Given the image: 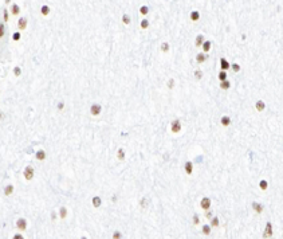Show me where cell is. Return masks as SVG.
Returning <instances> with one entry per match:
<instances>
[{
  "label": "cell",
  "instance_id": "6da1fadb",
  "mask_svg": "<svg viewBox=\"0 0 283 239\" xmlns=\"http://www.w3.org/2000/svg\"><path fill=\"white\" fill-rule=\"evenodd\" d=\"M23 175H24L26 180H32V177H34V175H35V171H34V168H32L31 165H28V167H26V168H24Z\"/></svg>",
  "mask_w": 283,
  "mask_h": 239
},
{
  "label": "cell",
  "instance_id": "7a4b0ae2",
  "mask_svg": "<svg viewBox=\"0 0 283 239\" xmlns=\"http://www.w3.org/2000/svg\"><path fill=\"white\" fill-rule=\"evenodd\" d=\"M170 129H172L173 133H179L181 130V121L179 118H176L172 121V124H170Z\"/></svg>",
  "mask_w": 283,
  "mask_h": 239
},
{
  "label": "cell",
  "instance_id": "3957f363",
  "mask_svg": "<svg viewBox=\"0 0 283 239\" xmlns=\"http://www.w3.org/2000/svg\"><path fill=\"white\" fill-rule=\"evenodd\" d=\"M101 110H102V106L99 105V104H94V105H91V107H90L91 116H99V114H101Z\"/></svg>",
  "mask_w": 283,
  "mask_h": 239
},
{
  "label": "cell",
  "instance_id": "277c9868",
  "mask_svg": "<svg viewBox=\"0 0 283 239\" xmlns=\"http://www.w3.org/2000/svg\"><path fill=\"white\" fill-rule=\"evenodd\" d=\"M16 227H17L19 230L24 231V230L27 228V222H26V219H23V218L17 219V220H16Z\"/></svg>",
  "mask_w": 283,
  "mask_h": 239
},
{
  "label": "cell",
  "instance_id": "5b68a950",
  "mask_svg": "<svg viewBox=\"0 0 283 239\" xmlns=\"http://www.w3.org/2000/svg\"><path fill=\"white\" fill-rule=\"evenodd\" d=\"M263 236L264 238H271V236H272V224H271V223L266 224V230H264Z\"/></svg>",
  "mask_w": 283,
  "mask_h": 239
},
{
  "label": "cell",
  "instance_id": "8992f818",
  "mask_svg": "<svg viewBox=\"0 0 283 239\" xmlns=\"http://www.w3.org/2000/svg\"><path fill=\"white\" fill-rule=\"evenodd\" d=\"M200 206H201L203 210H209V208H211V199L209 198H204L201 201H200Z\"/></svg>",
  "mask_w": 283,
  "mask_h": 239
},
{
  "label": "cell",
  "instance_id": "52a82bcc",
  "mask_svg": "<svg viewBox=\"0 0 283 239\" xmlns=\"http://www.w3.org/2000/svg\"><path fill=\"white\" fill-rule=\"evenodd\" d=\"M17 28L20 30V31H23V30L27 28V19L26 17H20L19 22H17Z\"/></svg>",
  "mask_w": 283,
  "mask_h": 239
},
{
  "label": "cell",
  "instance_id": "ba28073f",
  "mask_svg": "<svg viewBox=\"0 0 283 239\" xmlns=\"http://www.w3.org/2000/svg\"><path fill=\"white\" fill-rule=\"evenodd\" d=\"M220 66H221V70L227 71L229 67H231V65L227 62V59H226V58H221V59H220Z\"/></svg>",
  "mask_w": 283,
  "mask_h": 239
},
{
  "label": "cell",
  "instance_id": "9c48e42d",
  "mask_svg": "<svg viewBox=\"0 0 283 239\" xmlns=\"http://www.w3.org/2000/svg\"><path fill=\"white\" fill-rule=\"evenodd\" d=\"M19 12H20L19 4H12V5H11V14H12L14 16H17V15H19Z\"/></svg>",
  "mask_w": 283,
  "mask_h": 239
},
{
  "label": "cell",
  "instance_id": "30bf717a",
  "mask_svg": "<svg viewBox=\"0 0 283 239\" xmlns=\"http://www.w3.org/2000/svg\"><path fill=\"white\" fill-rule=\"evenodd\" d=\"M36 160H39V161H44L46 160V152L43 151V149H39V151L36 152Z\"/></svg>",
  "mask_w": 283,
  "mask_h": 239
},
{
  "label": "cell",
  "instance_id": "8fae6325",
  "mask_svg": "<svg viewBox=\"0 0 283 239\" xmlns=\"http://www.w3.org/2000/svg\"><path fill=\"white\" fill-rule=\"evenodd\" d=\"M185 172L188 173V175H192V172H193V164H192V161H187V163H185Z\"/></svg>",
  "mask_w": 283,
  "mask_h": 239
},
{
  "label": "cell",
  "instance_id": "7c38bea8",
  "mask_svg": "<svg viewBox=\"0 0 283 239\" xmlns=\"http://www.w3.org/2000/svg\"><path fill=\"white\" fill-rule=\"evenodd\" d=\"M12 192H14V186H12V184L5 186V188H4V195H5V196H9Z\"/></svg>",
  "mask_w": 283,
  "mask_h": 239
},
{
  "label": "cell",
  "instance_id": "4fadbf2b",
  "mask_svg": "<svg viewBox=\"0 0 283 239\" xmlns=\"http://www.w3.org/2000/svg\"><path fill=\"white\" fill-rule=\"evenodd\" d=\"M252 207H253V210H255L258 214H260L262 211H263V204H260V203H252Z\"/></svg>",
  "mask_w": 283,
  "mask_h": 239
},
{
  "label": "cell",
  "instance_id": "5bb4252c",
  "mask_svg": "<svg viewBox=\"0 0 283 239\" xmlns=\"http://www.w3.org/2000/svg\"><path fill=\"white\" fill-rule=\"evenodd\" d=\"M201 46H203V50H204V52H208V51L211 50V47H212V42H209V40H205Z\"/></svg>",
  "mask_w": 283,
  "mask_h": 239
},
{
  "label": "cell",
  "instance_id": "9a60e30c",
  "mask_svg": "<svg viewBox=\"0 0 283 239\" xmlns=\"http://www.w3.org/2000/svg\"><path fill=\"white\" fill-rule=\"evenodd\" d=\"M221 125H223V126H229V125H231V118H229L228 116L221 117Z\"/></svg>",
  "mask_w": 283,
  "mask_h": 239
},
{
  "label": "cell",
  "instance_id": "2e32d148",
  "mask_svg": "<svg viewBox=\"0 0 283 239\" xmlns=\"http://www.w3.org/2000/svg\"><path fill=\"white\" fill-rule=\"evenodd\" d=\"M91 203H93V206L95 208H98L99 206H101V198H99V196H94V198L91 199Z\"/></svg>",
  "mask_w": 283,
  "mask_h": 239
},
{
  "label": "cell",
  "instance_id": "e0dca14e",
  "mask_svg": "<svg viewBox=\"0 0 283 239\" xmlns=\"http://www.w3.org/2000/svg\"><path fill=\"white\" fill-rule=\"evenodd\" d=\"M40 14H42L43 16H47L50 14V7L48 5H42V7H40Z\"/></svg>",
  "mask_w": 283,
  "mask_h": 239
},
{
  "label": "cell",
  "instance_id": "ac0fdd59",
  "mask_svg": "<svg viewBox=\"0 0 283 239\" xmlns=\"http://www.w3.org/2000/svg\"><path fill=\"white\" fill-rule=\"evenodd\" d=\"M204 43V35H197L196 36V42H194V44H196L197 47H200Z\"/></svg>",
  "mask_w": 283,
  "mask_h": 239
},
{
  "label": "cell",
  "instance_id": "d6986e66",
  "mask_svg": "<svg viewBox=\"0 0 283 239\" xmlns=\"http://www.w3.org/2000/svg\"><path fill=\"white\" fill-rule=\"evenodd\" d=\"M117 157H118L120 161H123V160H125V151H123L122 148L118 149V152H117Z\"/></svg>",
  "mask_w": 283,
  "mask_h": 239
},
{
  "label": "cell",
  "instance_id": "ffe728a7",
  "mask_svg": "<svg viewBox=\"0 0 283 239\" xmlns=\"http://www.w3.org/2000/svg\"><path fill=\"white\" fill-rule=\"evenodd\" d=\"M255 107H256V110L263 112V110H264V107H266V105H264L263 101H258V102L255 104Z\"/></svg>",
  "mask_w": 283,
  "mask_h": 239
},
{
  "label": "cell",
  "instance_id": "44dd1931",
  "mask_svg": "<svg viewBox=\"0 0 283 239\" xmlns=\"http://www.w3.org/2000/svg\"><path fill=\"white\" fill-rule=\"evenodd\" d=\"M67 216V208L66 207H61V210H59V218L61 219H64Z\"/></svg>",
  "mask_w": 283,
  "mask_h": 239
},
{
  "label": "cell",
  "instance_id": "7402d4cb",
  "mask_svg": "<svg viewBox=\"0 0 283 239\" xmlns=\"http://www.w3.org/2000/svg\"><path fill=\"white\" fill-rule=\"evenodd\" d=\"M191 19L193 20V22H197L199 19H200V14L197 12V11H193V12H191Z\"/></svg>",
  "mask_w": 283,
  "mask_h": 239
},
{
  "label": "cell",
  "instance_id": "603a6c76",
  "mask_svg": "<svg viewBox=\"0 0 283 239\" xmlns=\"http://www.w3.org/2000/svg\"><path fill=\"white\" fill-rule=\"evenodd\" d=\"M122 23L123 24H130V16H129L128 14H123V16H122Z\"/></svg>",
  "mask_w": 283,
  "mask_h": 239
},
{
  "label": "cell",
  "instance_id": "cb8c5ba5",
  "mask_svg": "<svg viewBox=\"0 0 283 239\" xmlns=\"http://www.w3.org/2000/svg\"><path fill=\"white\" fill-rule=\"evenodd\" d=\"M229 86H231V83H229L227 79H226V81H221V83H220V87L223 89V90H227V89H229Z\"/></svg>",
  "mask_w": 283,
  "mask_h": 239
},
{
  "label": "cell",
  "instance_id": "d4e9b609",
  "mask_svg": "<svg viewBox=\"0 0 283 239\" xmlns=\"http://www.w3.org/2000/svg\"><path fill=\"white\" fill-rule=\"evenodd\" d=\"M205 59H207V57L204 55V54H197V57H196V61H197V63H203Z\"/></svg>",
  "mask_w": 283,
  "mask_h": 239
},
{
  "label": "cell",
  "instance_id": "484cf974",
  "mask_svg": "<svg viewBox=\"0 0 283 239\" xmlns=\"http://www.w3.org/2000/svg\"><path fill=\"white\" fill-rule=\"evenodd\" d=\"M259 187H260V189H263V191H266V189L268 188V183H267L266 180H262L260 183H259Z\"/></svg>",
  "mask_w": 283,
  "mask_h": 239
},
{
  "label": "cell",
  "instance_id": "4316f807",
  "mask_svg": "<svg viewBox=\"0 0 283 239\" xmlns=\"http://www.w3.org/2000/svg\"><path fill=\"white\" fill-rule=\"evenodd\" d=\"M149 24H150V23H149L148 19H142V20H141V28H144V30H145V28H148Z\"/></svg>",
  "mask_w": 283,
  "mask_h": 239
},
{
  "label": "cell",
  "instance_id": "83f0119b",
  "mask_svg": "<svg viewBox=\"0 0 283 239\" xmlns=\"http://www.w3.org/2000/svg\"><path fill=\"white\" fill-rule=\"evenodd\" d=\"M148 12H149V8L146 7V5H142V7L140 8V14L141 15H148Z\"/></svg>",
  "mask_w": 283,
  "mask_h": 239
},
{
  "label": "cell",
  "instance_id": "f1b7e54d",
  "mask_svg": "<svg viewBox=\"0 0 283 239\" xmlns=\"http://www.w3.org/2000/svg\"><path fill=\"white\" fill-rule=\"evenodd\" d=\"M203 234L204 235H209L211 234V227L209 226H205V224L203 226Z\"/></svg>",
  "mask_w": 283,
  "mask_h": 239
},
{
  "label": "cell",
  "instance_id": "f546056e",
  "mask_svg": "<svg viewBox=\"0 0 283 239\" xmlns=\"http://www.w3.org/2000/svg\"><path fill=\"white\" fill-rule=\"evenodd\" d=\"M211 226L212 227H217L219 226V218H212V220H211Z\"/></svg>",
  "mask_w": 283,
  "mask_h": 239
},
{
  "label": "cell",
  "instance_id": "4dcf8cb0",
  "mask_svg": "<svg viewBox=\"0 0 283 239\" xmlns=\"http://www.w3.org/2000/svg\"><path fill=\"white\" fill-rule=\"evenodd\" d=\"M219 79H220V81H226V79H227V73H226L224 70L220 71V74H219Z\"/></svg>",
  "mask_w": 283,
  "mask_h": 239
},
{
  "label": "cell",
  "instance_id": "1f68e13d",
  "mask_svg": "<svg viewBox=\"0 0 283 239\" xmlns=\"http://www.w3.org/2000/svg\"><path fill=\"white\" fill-rule=\"evenodd\" d=\"M168 50H169V43H167V42H165V43L161 44V51H162V52H168Z\"/></svg>",
  "mask_w": 283,
  "mask_h": 239
},
{
  "label": "cell",
  "instance_id": "d6a6232c",
  "mask_svg": "<svg viewBox=\"0 0 283 239\" xmlns=\"http://www.w3.org/2000/svg\"><path fill=\"white\" fill-rule=\"evenodd\" d=\"M201 77H203V71L201 70H196V71H194V78H196V79H201Z\"/></svg>",
  "mask_w": 283,
  "mask_h": 239
},
{
  "label": "cell",
  "instance_id": "836d02e7",
  "mask_svg": "<svg viewBox=\"0 0 283 239\" xmlns=\"http://www.w3.org/2000/svg\"><path fill=\"white\" fill-rule=\"evenodd\" d=\"M5 34V27H4V23H0V38H3Z\"/></svg>",
  "mask_w": 283,
  "mask_h": 239
},
{
  "label": "cell",
  "instance_id": "e575fe53",
  "mask_svg": "<svg viewBox=\"0 0 283 239\" xmlns=\"http://www.w3.org/2000/svg\"><path fill=\"white\" fill-rule=\"evenodd\" d=\"M14 74H15V77H19V75L22 74V69H20L19 66H16V67L14 69Z\"/></svg>",
  "mask_w": 283,
  "mask_h": 239
},
{
  "label": "cell",
  "instance_id": "d590c367",
  "mask_svg": "<svg viewBox=\"0 0 283 239\" xmlns=\"http://www.w3.org/2000/svg\"><path fill=\"white\" fill-rule=\"evenodd\" d=\"M140 204H141V207H142V208H146V207H148V199L144 198L142 200L140 201Z\"/></svg>",
  "mask_w": 283,
  "mask_h": 239
},
{
  "label": "cell",
  "instance_id": "8d00e7d4",
  "mask_svg": "<svg viewBox=\"0 0 283 239\" xmlns=\"http://www.w3.org/2000/svg\"><path fill=\"white\" fill-rule=\"evenodd\" d=\"M20 36H22V32H15L14 35H12V39L15 40V42H17L20 39Z\"/></svg>",
  "mask_w": 283,
  "mask_h": 239
},
{
  "label": "cell",
  "instance_id": "74e56055",
  "mask_svg": "<svg viewBox=\"0 0 283 239\" xmlns=\"http://www.w3.org/2000/svg\"><path fill=\"white\" fill-rule=\"evenodd\" d=\"M231 67H232V70L235 71V73H238V71H240V66H239V65H238V63H233V65H232V66H231Z\"/></svg>",
  "mask_w": 283,
  "mask_h": 239
},
{
  "label": "cell",
  "instance_id": "f35d334b",
  "mask_svg": "<svg viewBox=\"0 0 283 239\" xmlns=\"http://www.w3.org/2000/svg\"><path fill=\"white\" fill-rule=\"evenodd\" d=\"M168 87H169V89H173V87H174V81H173V79H169V81H168Z\"/></svg>",
  "mask_w": 283,
  "mask_h": 239
},
{
  "label": "cell",
  "instance_id": "ab89813d",
  "mask_svg": "<svg viewBox=\"0 0 283 239\" xmlns=\"http://www.w3.org/2000/svg\"><path fill=\"white\" fill-rule=\"evenodd\" d=\"M3 16H4V22L8 20V10H4L3 11Z\"/></svg>",
  "mask_w": 283,
  "mask_h": 239
},
{
  "label": "cell",
  "instance_id": "60d3db41",
  "mask_svg": "<svg viewBox=\"0 0 283 239\" xmlns=\"http://www.w3.org/2000/svg\"><path fill=\"white\" fill-rule=\"evenodd\" d=\"M113 238H114V239H120V238H121V232H120V231H115L114 234H113Z\"/></svg>",
  "mask_w": 283,
  "mask_h": 239
},
{
  "label": "cell",
  "instance_id": "b9f144b4",
  "mask_svg": "<svg viewBox=\"0 0 283 239\" xmlns=\"http://www.w3.org/2000/svg\"><path fill=\"white\" fill-rule=\"evenodd\" d=\"M193 223H194V224L199 223V216H197V215H193Z\"/></svg>",
  "mask_w": 283,
  "mask_h": 239
},
{
  "label": "cell",
  "instance_id": "7bdbcfd3",
  "mask_svg": "<svg viewBox=\"0 0 283 239\" xmlns=\"http://www.w3.org/2000/svg\"><path fill=\"white\" fill-rule=\"evenodd\" d=\"M63 106H64V105H63V102H59V104H58V109H59V110H62V109H63Z\"/></svg>",
  "mask_w": 283,
  "mask_h": 239
},
{
  "label": "cell",
  "instance_id": "ee69618b",
  "mask_svg": "<svg viewBox=\"0 0 283 239\" xmlns=\"http://www.w3.org/2000/svg\"><path fill=\"white\" fill-rule=\"evenodd\" d=\"M205 216L211 219V218H212V212H211V211H208V212H207V215H205Z\"/></svg>",
  "mask_w": 283,
  "mask_h": 239
},
{
  "label": "cell",
  "instance_id": "f6af8a7d",
  "mask_svg": "<svg viewBox=\"0 0 283 239\" xmlns=\"http://www.w3.org/2000/svg\"><path fill=\"white\" fill-rule=\"evenodd\" d=\"M14 238H15V239H22V238H23V236H22V235H20V234H16V235H15V236H14Z\"/></svg>",
  "mask_w": 283,
  "mask_h": 239
},
{
  "label": "cell",
  "instance_id": "bcb514c9",
  "mask_svg": "<svg viewBox=\"0 0 283 239\" xmlns=\"http://www.w3.org/2000/svg\"><path fill=\"white\" fill-rule=\"evenodd\" d=\"M2 118H3V113H2V112H0V120H2Z\"/></svg>",
  "mask_w": 283,
  "mask_h": 239
},
{
  "label": "cell",
  "instance_id": "7dc6e473",
  "mask_svg": "<svg viewBox=\"0 0 283 239\" xmlns=\"http://www.w3.org/2000/svg\"><path fill=\"white\" fill-rule=\"evenodd\" d=\"M5 3H7V4H8V3H9V0H5Z\"/></svg>",
  "mask_w": 283,
  "mask_h": 239
}]
</instances>
